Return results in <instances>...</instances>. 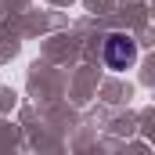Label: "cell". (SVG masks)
Masks as SVG:
<instances>
[{
    "instance_id": "obj_1",
    "label": "cell",
    "mask_w": 155,
    "mask_h": 155,
    "mask_svg": "<svg viewBox=\"0 0 155 155\" xmlns=\"http://www.w3.org/2000/svg\"><path fill=\"white\" fill-rule=\"evenodd\" d=\"M134 58H137V43L126 36V33H112V36L105 40V61H108L112 69L134 65Z\"/></svg>"
}]
</instances>
